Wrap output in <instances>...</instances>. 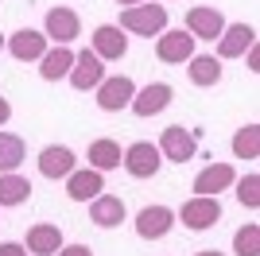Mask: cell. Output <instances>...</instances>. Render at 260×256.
Wrapping results in <instances>:
<instances>
[{
	"instance_id": "cell-9",
	"label": "cell",
	"mask_w": 260,
	"mask_h": 256,
	"mask_svg": "<svg viewBox=\"0 0 260 256\" xmlns=\"http://www.w3.org/2000/svg\"><path fill=\"white\" fill-rule=\"evenodd\" d=\"M70 85H74L78 93H86V89H98L101 85V78H105V62H101L98 54L89 51H82V54H74V66H70Z\"/></svg>"
},
{
	"instance_id": "cell-16",
	"label": "cell",
	"mask_w": 260,
	"mask_h": 256,
	"mask_svg": "<svg viewBox=\"0 0 260 256\" xmlns=\"http://www.w3.org/2000/svg\"><path fill=\"white\" fill-rule=\"evenodd\" d=\"M256 43V27L249 23H225V31L217 35V58H241Z\"/></svg>"
},
{
	"instance_id": "cell-19",
	"label": "cell",
	"mask_w": 260,
	"mask_h": 256,
	"mask_svg": "<svg viewBox=\"0 0 260 256\" xmlns=\"http://www.w3.org/2000/svg\"><path fill=\"white\" fill-rule=\"evenodd\" d=\"M27 252H35V256H54L58 248H62V229L58 225H51V221H39V225H31L27 229Z\"/></svg>"
},
{
	"instance_id": "cell-11",
	"label": "cell",
	"mask_w": 260,
	"mask_h": 256,
	"mask_svg": "<svg viewBox=\"0 0 260 256\" xmlns=\"http://www.w3.org/2000/svg\"><path fill=\"white\" fill-rule=\"evenodd\" d=\"M47 35L43 31H35V27H20V31L8 39V54L16 58V62H39L47 54Z\"/></svg>"
},
{
	"instance_id": "cell-20",
	"label": "cell",
	"mask_w": 260,
	"mask_h": 256,
	"mask_svg": "<svg viewBox=\"0 0 260 256\" xmlns=\"http://www.w3.org/2000/svg\"><path fill=\"white\" fill-rule=\"evenodd\" d=\"M186 78L194 85H202V89L217 85L221 82V58H214V54H194V58L186 62Z\"/></svg>"
},
{
	"instance_id": "cell-31",
	"label": "cell",
	"mask_w": 260,
	"mask_h": 256,
	"mask_svg": "<svg viewBox=\"0 0 260 256\" xmlns=\"http://www.w3.org/2000/svg\"><path fill=\"white\" fill-rule=\"evenodd\" d=\"M8 117H12V105H8V97H0V128L8 124Z\"/></svg>"
},
{
	"instance_id": "cell-17",
	"label": "cell",
	"mask_w": 260,
	"mask_h": 256,
	"mask_svg": "<svg viewBox=\"0 0 260 256\" xmlns=\"http://www.w3.org/2000/svg\"><path fill=\"white\" fill-rule=\"evenodd\" d=\"M124 217H128V210H124V198H117V194L101 190L98 198L89 202V221L98 225V229H117Z\"/></svg>"
},
{
	"instance_id": "cell-23",
	"label": "cell",
	"mask_w": 260,
	"mask_h": 256,
	"mask_svg": "<svg viewBox=\"0 0 260 256\" xmlns=\"http://www.w3.org/2000/svg\"><path fill=\"white\" fill-rule=\"evenodd\" d=\"M31 198V182L23 179V175H0V206H23Z\"/></svg>"
},
{
	"instance_id": "cell-10",
	"label": "cell",
	"mask_w": 260,
	"mask_h": 256,
	"mask_svg": "<svg viewBox=\"0 0 260 256\" xmlns=\"http://www.w3.org/2000/svg\"><path fill=\"white\" fill-rule=\"evenodd\" d=\"M89 43H93V54H98L101 62H117V58L128 54V35H120L117 23H101V27H93Z\"/></svg>"
},
{
	"instance_id": "cell-30",
	"label": "cell",
	"mask_w": 260,
	"mask_h": 256,
	"mask_svg": "<svg viewBox=\"0 0 260 256\" xmlns=\"http://www.w3.org/2000/svg\"><path fill=\"white\" fill-rule=\"evenodd\" d=\"M245 58H249V70L256 74V70H260V51H256V43H252L249 51H245Z\"/></svg>"
},
{
	"instance_id": "cell-29",
	"label": "cell",
	"mask_w": 260,
	"mask_h": 256,
	"mask_svg": "<svg viewBox=\"0 0 260 256\" xmlns=\"http://www.w3.org/2000/svg\"><path fill=\"white\" fill-rule=\"evenodd\" d=\"M0 256H27V248L16 245V241H4V245H0Z\"/></svg>"
},
{
	"instance_id": "cell-21",
	"label": "cell",
	"mask_w": 260,
	"mask_h": 256,
	"mask_svg": "<svg viewBox=\"0 0 260 256\" xmlns=\"http://www.w3.org/2000/svg\"><path fill=\"white\" fill-rule=\"evenodd\" d=\"M70 66H74V51L70 47H54V51H47L39 58V74H43V82H58V78L70 74Z\"/></svg>"
},
{
	"instance_id": "cell-24",
	"label": "cell",
	"mask_w": 260,
	"mask_h": 256,
	"mask_svg": "<svg viewBox=\"0 0 260 256\" xmlns=\"http://www.w3.org/2000/svg\"><path fill=\"white\" fill-rule=\"evenodd\" d=\"M20 163H23V140L16 132H0V175L20 171Z\"/></svg>"
},
{
	"instance_id": "cell-22",
	"label": "cell",
	"mask_w": 260,
	"mask_h": 256,
	"mask_svg": "<svg viewBox=\"0 0 260 256\" xmlns=\"http://www.w3.org/2000/svg\"><path fill=\"white\" fill-rule=\"evenodd\" d=\"M120 159H124V151H120L117 140L101 136L89 144V167L93 171H113V167H120Z\"/></svg>"
},
{
	"instance_id": "cell-13",
	"label": "cell",
	"mask_w": 260,
	"mask_h": 256,
	"mask_svg": "<svg viewBox=\"0 0 260 256\" xmlns=\"http://www.w3.org/2000/svg\"><path fill=\"white\" fill-rule=\"evenodd\" d=\"M186 31L194 35V39H210L214 43L217 35L225 31V16L217 8H210V4H198V8L186 12Z\"/></svg>"
},
{
	"instance_id": "cell-14",
	"label": "cell",
	"mask_w": 260,
	"mask_h": 256,
	"mask_svg": "<svg viewBox=\"0 0 260 256\" xmlns=\"http://www.w3.org/2000/svg\"><path fill=\"white\" fill-rule=\"evenodd\" d=\"M74 167H78V155L66 148V144H47V148L39 151V175H43V179H66Z\"/></svg>"
},
{
	"instance_id": "cell-15",
	"label": "cell",
	"mask_w": 260,
	"mask_h": 256,
	"mask_svg": "<svg viewBox=\"0 0 260 256\" xmlns=\"http://www.w3.org/2000/svg\"><path fill=\"white\" fill-rule=\"evenodd\" d=\"M237 182V171L229 167V163H210L194 175V194H206V198H217L221 190H229Z\"/></svg>"
},
{
	"instance_id": "cell-28",
	"label": "cell",
	"mask_w": 260,
	"mask_h": 256,
	"mask_svg": "<svg viewBox=\"0 0 260 256\" xmlns=\"http://www.w3.org/2000/svg\"><path fill=\"white\" fill-rule=\"evenodd\" d=\"M54 256H93V252H89L86 245H62V248H58Z\"/></svg>"
},
{
	"instance_id": "cell-6",
	"label": "cell",
	"mask_w": 260,
	"mask_h": 256,
	"mask_svg": "<svg viewBox=\"0 0 260 256\" xmlns=\"http://www.w3.org/2000/svg\"><path fill=\"white\" fill-rule=\"evenodd\" d=\"M194 35L190 31H159L155 35V58L159 62H171V66H183L194 58Z\"/></svg>"
},
{
	"instance_id": "cell-4",
	"label": "cell",
	"mask_w": 260,
	"mask_h": 256,
	"mask_svg": "<svg viewBox=\"0 0 260 256\" xmlns=\"http://www.w3.org/2000/svg\"><path fill=\"white\" fill-rule=\"evenodd\" d=\"M155 148H159L163 159H171V163H190L194 151H198V132H190V128H183V124H171V128H163V136H159Z\"/></svg>"
},
{
	"instance_id": "cell-8",
	"label": "cell",
	"mask_w": 260,
	"mask_h": 256,
	"mask_svg": "<svg viewBox=\"0 0 260 256\" xmlns=\"http://www.w3.org/2000/svg\"><path fill=\"white\" fill-rule=\"evenodd\" d=\"M175 229V210L171 206H144L136 213V233L144 241H163V237Z\"/></svg>"
},
{
	"instance_id": "cell-34",
	"label": "cell",
	"mask_w": 260,
	"mask_h": 256,
	"mask_svg": "<svg viewBox=\"0 0 260 256\" xmlns=\"http://www.w3.org/2000/svg\"><path fill=\"white\" fill-rule=\"evenodd\" d=\"M0 51H4V35H0Z\"/></svg>"
},
{
	"instance_id": "cell-26",
	"label": "cell",
	"mask_w": 260,
	"mask_h": 256,
	"mask_svg": "<svg viewBox=\"0 0 260 256\" xmlns=\"http://www.w3.org/2000/svg\"><path fill=\"white\" fill-rule=\"evenodd\" d=\"M233 252L237 256H260V225L249 221L233 233Z\"/></svg>"
},
{
	"instance_id": "cell-7",
	"label": "cell",
	"mask_w": 260,
	"mask_h": 256,
	"mask_svg": "<svg viewBox=\"0 0 260 256\" xmlns=\"http://www.w3.org/2000/svg\"><path fill=\"white\" fill-rule=\"evenodd\" d=\"M171 97H175V89H171L167 82H148L144 89H136V97H132L128 109L136 113V117L148 120V117H159L163 109L171 105Z\"/></svg>"
},
{
	"instance_id": "cell-3",
	"label": "cell",
	"mask_w": 260,
	"mask_h": 256,
	"mask_svg": "<svg viewBox=\"0 0 260 256\" xmlns=\"http://www.w3.org/2000/svg\"><path fill=\"white\" fill-rule=\"evenodd\" d=\"M98 93V109L101 113H120V109L132 105L136 97V82L128 74H113V78H101V85L93 89Z\"/></svg>"
},
{
	"instance_id": "cell-32",
	"label": "cell",
	"mask_w": 260,
	"mask_h": 256,
	"mask_svg": "<svg viewBox=\"0 0 260 256\" xmlns=\"http://www.w3.org/2000/svg\"><path fill=\"white\" fill-rule=\"evenodd\" d=\"M194 256H225V252H217V248H206V252H194Z\"/></svg>"
},
{
	"instance_id": "cell-12",
	"label": "cell",
	"mask_w": 260,
	"mask_h": 256,
	"mask_svg": "<svg viewBox=\"0 0 260 256\" xmlns=\"http://www.w3.org/2000/svg\"><path fill=\"white\" fill-rule=\"evenodd\" d=\"M47 39H54L58 47H70V43L82 35V20H78L74 8H51L47 12Z\"/></svg>"
},
{
	"instance_id": "cell-18",
	"label": "cell",
	"mask_w": 260,
	"mask_h": 256,
	"mask_svg": "<svg viewBox=\"0 0 260 256\" xmlns=\"http://www.w3.org/2000/svg\"><path fill=\"white\" fill-rule=\"evenodd\" d=\"M105 190V179H101V171L86 167V171H70L66 175V194H70V202H93L98 194Z\"/></svg>"
},
{
	"instance_id": "cell-27",
	"label": "cell",
	"mask_w": 260,
	"mask_h": 256,
	"mask_svg": "<svg viewBox=\"0 0 260 256\" xmlns=\"http://www.w3.org/2000/svg\"><path fill=\"white\" fill-rule=\"evenodd\" d=\"M237 202L249 206V210H260V175H245V179H237Z\"/></svg>"
},
{
	"instance_id": "cell-25",
	"label": "cell",
	"mask_w": 260,
	"mask_h": 256,
	"mask_svg": "<svg viewBox=\"0 0 260 256\" xmlns=\"http://www.w3.org/2000/svg\"><path fill=\"white\" fill-rule=\"evenodd\" d=\"M233 155L237 159H256L260 155V124H245L233 132Z\"/></svg>"
},
{
	"instance_id": "cell-2",
	"label": "cell",
	"mask_w": 260,
	"mask_h": 256,
	"mask_svg": "<svg viewBox=\"0 0 260 256\" xmlns=\"http://www.w3.org/2000/svg\"><path fill=\"white\" fill-rule=\"evenodd\" d=\"M120 163H124V171H128L132 179H155L159 167H163V155L152 140H136V144L124 148V159Z\"/></svg>"
},
{
	"instance_id": "cell-1",
	"label": "cell",
	"mask_w": 260,
	"mask_h": 256,
	"mask_svg": "<svg viewBox=\"0 0 260 256\" xmlns=\"http://www.w3.org/2000/svg\"><path fill=\"white\" fill-rule=\"evenodd\" d=\"M120 31H132V35H144V39H152V35L167 31V8L163 4H132V8L120 12Z\"/></svg>"
},
{
	"instance_id": "cell-5",
	"label": "cell",
	"mask_w": 260,
	"mask_h": 256,
	"mask_svg": "<svg viewBox=\"0 0 260 256\" xmlns=\"http://www.w3.org/2000/svg\"><path fill=\"white\" fill-rule=\"evenodd\" d=\"M175 217H179L190 233H202V229L221 221V202H217V198H206V194H194L190 202H183V210L175 213Z\"/></svg>"
},
{
	"instance_id": "cell-33",
	"label": "cell",
	"mask_w": 260,
	"mask_h": 256,
	"mask_svg": "<svg viewBox=\"0 0 260 256\" xmlns=\"http://www.w3.org/2000/svg\"><path fill=\"white\" fill-rule=\"evenodd\" d=\"M117 4H124V8H132V4H144V0H117Z\"/></svg>"
}]
</instances>
